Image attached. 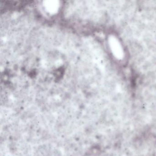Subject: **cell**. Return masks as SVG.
<instances>
[{"instance_id":"obj_1","label":"cell","mask_w":156,"mask_h":156,"mask_svg":"<svg viewBox=\"0 0 156 156\" xmlns=\"http://www.w3.org/2000/svg\"><path fill=\"white\" fill-rule=\"evenodd\" d=\"M43 5L47 12L51 14H54L58 12L60 3L58 1L50 0L44 2Z\"/></svg>"}]
</instances>
